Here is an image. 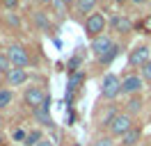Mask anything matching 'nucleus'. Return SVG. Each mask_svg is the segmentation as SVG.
Instances as JSON below:
<instances>
[{
    "label": "nucleus",
    "mask_w": 151,
    "mask_h": 146,
    "mask_svg": "<svg viewBox=\"0 0 151 146\" xmlns=\"http://www.w3.org/2000/svg\"><path fill=\"white\" fill-rule=\"evenodd\" d=\"M101 96L108 100H114L117 96H122V78L117 73H105L101 78Z\"/></svg>",
    "instance_id": "obj_1"
},
{
    "label": "nucleus",
    "mask_w": 151,
    "mask_h": 146,
    "mask_svg": "<svg viewBox=\"0 0 151 146\" xmlns=\"http://www.w3.org/2000/svg\"><path fill=\"white\" fill-rule=\"evenodd\" d=\"M46 98H48V91L44 89V87H37V84H32V87H28V89L23 91V103H25V107H30L32 112L41 107V105L46 103Z\"/></svg>",
    "instance_id": "obj_2"
},
{
    "label": "nucleus",
    "mask_w": 151,
    "mask_h": 146,
    "mask_svg": "<svg viewBox=\"0 0 151 146\" xmlns=\"http://www.w3.org/2000/svg\"><path fill=\"white\" fill-rule=\"evenodd\" d=\"M105 25H108V21L101 11H94V14H89L85 18V34L89 39H96V36L105 34Z\"/></svg>",
    "instance_id": "obj_3"
},
{
    "label": "nucleus",
    "mask_w": 151,
    "mask_h": 146,
    "mask_svg": "<svg viewBox=\"0 0 151 146\" xmlns=\"http://www.w3.org/2000/svg\"><path fill=\"white\" fill-rule=\"evenodd\" d=\"M5 53H7V57H9V62L14 69H25L30 64V53L25 50V46L21 44H9L7 48H5Z\"/></svg>",
    "instance_id": "obj_4"
},
{
    "label": "nucleus",
    "mask_w": 151,
    "mask_h": 146,
    "mask_svg": "<svg viewBox=\"0 0 151 146\" xmlns=\"http://www.w3.org/2000/svg\"><path fill=\"white\" fill-rule=\"evenodd\" d=\"M131 128H133V117L126 114V112H119V114L112 119V123L108 126V135L110 137H124Z\"/></svg>",
    "instance_id": "obj_5"
},
{
    "label": "nucleus",
    "mask_w": 151,
    "mask_h": 146,
    "mask_svg": "<svg viewBox=\"0 0 151 146\" xmlns=\"http://www.w3.org/2000/svg\"><path fill=\"white\" fill-rule=\"evenodd\" d=\"M144 89V80H142L140 73H128L122 78V96H137Z\"/></svg>",
    "instance_id": "obj_6"
},
{
    "label": "nucleus",
    "mask_w": 151,
    "mask_h": 146,
    "mask_svg": "<svg viewBox=\"0 0 151 146\" xmlns=\"http://www.w3.org/2000/svg\"><path fill=\"white\" fill-rule=\"evenodd\" d=\"M114 46L117 44H114V39L110 34H101V36H96V39L89 41V50H92V55L99 59V57H103L108 50H112Z\"/></svg>",
    "instance_id": "obj_7"
},
{
    "label": "nucleus",
    "mask_w": 151,
    "mask_h": 146,
    "mask_svg": "<svg viewBox=\"0 0 151 146\" xmlns=\"http://www.w3.org/2000/svg\"><path fill=\"white\" fill-rule=\"evenodd\" d=\"M149 59H151V50H149L147 44L135 46L131 53H128V66H133V69H142Z\"/></svg>",
    "instance_id": "obj_8"
},
{
    "label": "nucleus",
    "mask_w": 151,
    "mask_h": 146,
    "mask_svg": "<svg viewBox=\"0 0 151 146\" xmlns=\"http://www.w3.org/2000/svg\"><path fill=\"white\" fill-rule=\"evenodd\" d=\"M110 27H112L117 34H128L133 30V23L126 14H112L110 16Z\"/></svg>",
    "instance_id": "obj_9"
},
{
    "label": "nucleus",
    "mask_w": 151,
    "mask_h": 146,
    "mask_svg": "<svg viewBox=\"0 0 151 146\" xmlns=\"http://www.w3.org/2000/svg\"><path fill=\"white\" fill-rule=\"evenodd\" d=\"M28 71L25 69H12L7 75H5V82H7V87H23L25 82H28Z\"/></svg>",
    "instance_id": "obj_10"
},
{
    "label": "nucleus",
    "mask_w": 151,
    "mask_h": 146,
    "mask_svg": "<svg viewBox=\"0 0 151 146\" xmlns=\"http://www.w3.org/2000/svg\"><path fill=\"white\" fill-rule=\"evenodd\" d=\"M96 7H99V0H76V11L80 14V16H89V14H94Z\"/></svg>",
    "instance_id": "obj_11"
},
{
    "label": "nucleus",
    "mask_w": 151,
    "mask_h": 146,
    "mask_svg": "<svg viewBox=\"0 0 151 146\" xmlns=\"http://www.w3.org/2000/svg\"><path fill=\"white\" fill-rule=\"evenodd\" d=\"M142 105H144V98H142L140 94L137 96H131V98L126 100V114H131V117H135V114H140L142 112Z\"/></svg>",
    "instance_id": "obj_12"
},
{
    "label": "nucleus",
    "mask_w": 151,
    "mask_h": 146,
    "mask_svg": "<svg viewBox=\"0 0 151 146\" xmlns=\"http://www.w3.org/2000/svg\"><path fill=\"white\" fill-rule=\"evenodd\" d=\"M140 139H142V130L137 126H133L131 130L122 137V146H137V144H140Z\"/></svg>",
    "instance_id": "obj_13"
},
{
    "label": "nucleus",
    "mask_w": 151,
    "mask_h": 146,
    "mask_svg": "<svg viewBox=\"0 0 151 146\" xmlns=\"http://www.w3.org/2000/svg\"><path fill=\"white\" fill-rule=\"evenodd\" d=\"M83 82H85V73H83V71L71 73V75H69V82H66V91H69V94H76V91L80 89Z\"/></svg>",
    "instance_id": "obj_14"
},
{
    "label": "nucleus",
    "mask_w": 151,
    "mask_h": 146,
    "mask_svg": "<svg viewBox=\"0 0 151 146\" xmlns=\"http://www.w3.org/2000/svg\"><path fill=\"white\" fill-rule=\"evenodd\" d=\"M119 53H122V46L117 44V46L112 48V50H108V53H105L103 57H99V64H101V66H110V64H112L114 59L119 57Z\"/></svg>",
    "instance_id": "obj_15"
},
{
    "label": "nucleus",
    "mask_w": 151,
    "mask_h": 146,
    "mask_svg": "<svg viewBox=\"0 0 151 146\" xmlns=\"http://www.w3.org/2000/svg\"><path fill=\"white\" fill-rule=\"evenodd\" d=\"M35 119H37L39 123L44 128H53V119H50V110H44V107H39L35 110Z\"/></svg>",
    "instance_id": "obj_16"
},
{
    "label": "nucleus",
    "mask_w": 151,
    "mask_h": 146,
    "mask_svg": "<svg viewBox=\"0 0 151 146\" xmlns=\"http://www.w3.org/2000/svg\"><path fill=\"white\" fill-rule=\"evenodd\" d=\"M44 137H46V135H44V132H41L39 128H37V130H30L28 137H25V142H23V146H37L39 142L44 139Z\"/></svg>",
    "instance_id": "obj_17"
},
{
    "label": "nucleus",
    "mask_w": 151,
    "mask_h": 146,
    "mask_svg": "<svg viewBox=\"0 0 151 146\" xmlns=\"http://www.w3.org/2000/svg\"><path fill=\"white\" fill-rule=\"evenodd\" d=\"M12 103H14V91L12 89H0V112L5 107H9Z\"/></svg>",
    "instance_id": "obj_18"
},
{
    "label": "nucleus",
    "mask_w": 151,
    "mask_h": 146,
    "mask_svg": "<svg viewBox=\"0 0 151 146\" xmlns=\"http://www.w3.org/2000/svg\"><path fill=\"white\" fill-rule=\"evenodd\" d=\"M12 69H14V66H12V62H9V57H7V53H0V73H2V75H7Z\"/></svg>",
    "instance_id": "obj_19"
},
{
    "label": "nucleus",
    "mask_w": 151,
    "mask_h": 146,
    "mask_svg": "<svg viewBox=\"0 0 151 146\" xmlns=\"http://www.w3.org/2000/svg\"><path fill=\"white\" fill-rule=\"evenodd\" d=\"M92 146H114V137L101 135V137H96V139H94V144H92Z\"/></svg>",
    "instance_id": "obj_20"
},
{
    "label": "nucleus",
    "mask_w": 151,
    "mask_h": 146,
    "mask_svg": "<svg viewBox=\"0 0 151 146\" xmlns=\"http://www.w3.org/2000/svg\"><path fill=\"white\" fill-rule=\"evenodd\" d=\"M140 75H142V80H144V82H151V59L140 69Z\"/></svg>",
    "instance_id": "obj_21"
},
{
    "label": "nucleus",
    "mask_w": 151,
    "mask_h": 146,
    "mask_svg": "<svg viewBox=\"0 0 151 146\" xmlns=\"http://www.w3.org/2000/svg\"><path fill=\"white\" fill-rule=\"evenodd\" d=\"M25 137H28V132H25L23 128H16V130L12 132V139H14V142H21V144L25 142Z\"/></svg>",
    "instance_id": "obj_22"
},
{
    "label": "nucleus",
    "mask_w": 151,
    "mask_h": 146,
    "mask_svg": "<svg viewBox=\"0 0 151 146\" xmlns=\"http://www.w3.org/2000/svg\"><path fill=\"white\" fill-rule=\"evenodd\" d=\"M32 21H37V23H39L41 27H46V25H48L46 16H44V11H35V14H32Z\"/></svg>",
    "instance_id": "obj_23"
},
{
    "label": "nucleus",
    "mask_w": 151,
    "mask_h": 146,
    "mask_svg": "<svg viewBox=\"0 0 151 146\" xmlns=\"http://www.w3.org/2000/svg\"><path fill=\"white\" fill-rule=\"evenodd\" d=\"M19 2L21 0H2V5H5L7 11H16V9H19Z\"/></svg>",
    "instance_id": "obj_24"
},
{
    "label": "nucleus",
    "mask_w": 151,
    "mask_h": 146,
    "mask_svg": "<svg viewBox=\"0 0 151 146\" xmlns=\"http://www.w3.org/2000/svg\"><path fill=\"white\" fill-rule=\"evenodd\" d=\"M7 21H9V25H12V27H19V25H21V21H19V16H14V14H12V11H9V14H7Z\"/></svg>",
    "instance_id": "obj_25"
},
{
    "label": "nucleus",
    "mask_w": 151,
    "mask_h": 146,
    "mask_svg": "<svg viewBox=\"0 0 151 146\" xmlns=\"http://www.w3.org/2000/svg\"><path fill=\"white\" fill-rule=\"evenodd\" d=\"M37 146H57V144H55V139H50V137H44V139H41Z\"/></svg>",
    "instance_id": "obj_26"
},
{
    "label": "nucleus",
    "mask_w": 151,
    "mask_h": 146,
    "mask_svg": "<svg viewBox=\"0 0 151 146\" xmlns=\"http://www.w3.org/2000/svg\"><path fill=\"white\" fill-rule=\"evenodd\" d=\"M133 5H144V2H151V0H131Z\"/></svg>",
    "instance_id": "obj_27"
},
{
    "label": "nucleus",
    "mask_w": 151,
    "mask_h": 146,
    "mask_svg": "<svg viewBox=\"0 0 151 146\" xmlns=\"http://www.w3.org/2000/svg\"><path fill=\"white\" fill-rule=\"evenodd\" d=\"M2 123H5V117H2V112H0V130H2Z\"/></svg>",
    "instance_id": "obj_28"
},
{
    "label": "nucleus",
    "mask_w": 151,
    "mask_h": 146,
    "mask_svg": "<svg viewBox=\"0 0 151 146\" xmlns=\"http://www.w3.org/2000/svg\"><path fill=\"white\" fill-rule=\"evenodd\" d=\"M35 2H39V5H48L50 0H35Z\"/></svg>",
    "instance_id": "obj_29"
},
{
    "label": "nucleus",
    "mask_w": 151,
    "mask_h": 146,
    "mask_svg": "<svg viewBox=\"0 0 151 146\" xmlns=\"http://www.w3.org/2000/svg\"><path fill=\"white\" fill-rule=\"evenodd\" d=\"M64 5H76V0H62Z\"/></svg>",
    "instance_id": "obj_30"
},
{
    "label": "nucleus",
    "mask_w": 151,
    "mask_h": 146,
    "mask_svg": "<svg viewBox=\"0 0 151 146\" xmlns=\"http://www.w3.org/2000/svg\"><path fill=\"white\" fill-rule=\"evenodd\" d=\"M5 144V137H2V132H0V146Z\"/></svg>",
    "instance_id": "obj_31"
},
{
    "label": "nucleus",
    "mask_w": 151,
    "mask_h": 146,
    "mask_svg": "<svg viewBox=\"0 0 151 146\" xmlns=\"http://www.w3.org/2000/svg\"><path fill=\"white\" fill-rule=\"evenodd\" d=\"M114 2H117V5H124V2H128V0H114Z\"/></svg>",
    "instance_id": "obj_32"
}]
</instances>
